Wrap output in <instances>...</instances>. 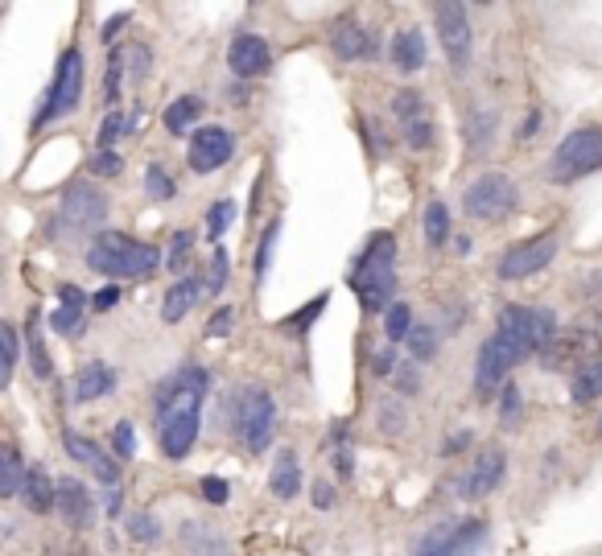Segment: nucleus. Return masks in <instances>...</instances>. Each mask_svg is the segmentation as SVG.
I'll return each instance as SVG.
<instances>
[{
    "mask_svg": "<svg viewBox=\"0 0 602 556\" xmlns=\"http://www.w3.org/2000/svg\"><path fill=\"white\" fill-rule=\"evenodd\" d=\"M384 334H388V342H409V334H413V314H409V305H392L388 309V326H384Z\"/></svg>",
    "mask_w": 602,
    "mask_h": 556,
    "instance_id": "nucleus-31",
    "label": "nucleus"
},
{
    "mask_svg": "<svg viewBox=\"0 0 602 556\" xmlns=\"http://www.w3.org/2000/svg\"><path fill=\"white\" fill-rule=\"evenodd\" d=\"M25 478H29V470L21 466V454H17V449H5V478H0V495H5V499L21 495Z\"/></svg>",
    "mask_w": 602,
    "mask_h": 556,
    "instance_id": "nucleus-28",
    "label": "nucleus"
},
{
    "mask_svg": "<svg viewBox=\"0 0 602 556\" xmlns=\"http://www.w3.org/2000/svg\"><path fill=\"white\" fill-rule=\"evenodd\" d=\"M198 289H203V285H198V276H186V281H178L170 293H165V301H161V318L165 322H182L186 314H190V305L198 301Z\"/></svg>",
    "mask_w": 602,
    "mask_h": 556,
    "instance_id": "nucleus-22",
    "label": "nucleus"
},
{
    "mask_svg": "<svg viewBox=\"0 0 602 556\" xmlns=\"http://www.w3.org/2000/svg\"><path fill=\"white\" fill-rule=\"evenodd\" d=\"M516 202H520V190L516 182L508 178V173H479V178L466 186V215L471 219H483V223H495V219H508L516 211Z\"/></svg>",
    "mask_w": 602,
    "mask_h": 556,
    "instance_id": "nucleus-6",
    "label": "nucleus"
},
{
    "mask_svg": "<svg viewBox=\"0 0 602 556\" xmlns=\"http://www.w3.org/2000/svg\"><path fill=\"white\" fill-rule=\"evenodd\" d=\"M392 66L396 71H405V75H417L421 66H425V38H421V29H400L396 38H392Z\"/></svg>",
    "mask_w": 602,
    "mask_h": 556,
    "instance_id": "nucleus-19",
    "label": "nucleus"
},
{
    "mask_svg": "<svg viewBox=\"0 0 602 556\" xmlns=\"http://www.w3.org/2000/svg\"><path fill=\"white\" fill-rule=\"evenodd\" d=\"M351 289L367 314L392 309V293H396V239L392 235H376L367 243L363 260L351 272Z\"/></svg>",
    "mask_w": 602,
    "mask_h": 556,
    "instance_id": "nucleus-3",
    "label": "nucleus"
},
{
    "mask_svg": "<svg viewBox=\"0 0 602 556\" xmlns=\"http://www.w3.org/2000/svg\"><path fill=\"white\" fill-rule=\"evenodd\" d=\"M137 132V112H112L108 120H104V128H99V149H108L112 141H120V136H132Z\"/></svg>",
    "mask_w": 602,
    "mask_h": 556,
    "instance_id": "nucleus-29",
    "label": "nucleus"
},
{
    "mask_svg": "<svg viewBox=\"0 0 602 556\" xmlns=\"http://www.w3.org/2000/svg\"><path fill=\"white\" fill-rule=\"evenodd\" d=\"M570 392H574V404H594L602 396V359H590L578 367Z\"/></svg>",
    "mask_w": 602,
    "mask_h": 556,
    "instance_id": "nucleus-23",
    "label": "nucleus"
},
{
    "mask_svg": "<svg viewBox=\"0 0 602 556\" xmlns=\"http://www.w3.org/2000/svg\"><path fill=\"white\" fill-rule=\"evenodd\" d=\"M21 499H25V507H29L33 515H46V511L58 503V486L50 482V474H46L42 466H33L29 478H25V486H21Z\"/></svg>",
    "mask_w": 602,
    "mask_h": 556,
    "instance_id": "nucleus-21",
    "label": "nucleus"
},
{
    "mask_svg": "<svg viewBox=\"0 0 602 556\" xmlns=\"http://www.w3.org/2000/svg\"><path fill=\"white\" fill-rule=\"evenodd\" d=\"M62 231L66 235H87V231H95L99 223L108 219V198L99 194L95 186H87V182H75L71 190L62 194Z\"/></svg>",
    "mask_w": 602,
    "mask_h": 556,
    "instance_id": "nucleus-9",
    "label": "nucleus"
},
{
    "mask_svg": "<svg viewBox=\"0 0 602 556\" xmlns=\"http://www.w3.org/2000/svg\"><path fill=\"white\" fill-rule=\"evenodd\" d=\"M231 157V132L219 124H207L190 136V169L194 173H215Z\"/></svg>",
    "mask_w": 602,
    "mask_h": 556,
    "instance_id": "nucleus-12",
    "label": "nucleus"
},
{
    "mask_svg": "<svg viewBox=\"0 0 602 556\" xmlns=\"http://www.w3.org/2000/svg\"><path fill=\"white\" fill-rule=\"evenodd\" d=\"M108 392H116V371L108 363H87L75 375V384H71V400L75 404H91V400L108 396Z\"/></svg>",
    "mask_w": 602,
    "mask_h": 556,
    "instance_id": "nucleus-17",
    "label": "nucleus"
},
{
    "mask_svg": "<svg viewBox=\"0 0 602 556\" xmlns=\"http://www.w3.org/2000/svg\"><path fill=\"white\" fill-rule=\"evenodd\" d=\"M190 248H194V235H190V231H178L174 243H170V252H165V268L182 272V268L190 264Z\"/></svg>",
    "mask_w": 602,
    "mask_h": 556,
    "instance_id": "nucleus-36",
    "label": "nucleus"
},
{
    "mask_svg": "<svg viewBox=\"0 0 602 556\" xmlns=\"http://www.w3.org/2000/svg\"><path fill=\"white\" fill-rule=\"evenodd\" d=\"M450 235V211H446V202H429L425 206V239H429V248H442Z\"/></svg>",
    "mask_w": 602,
    "mask_h": 556,
    "instance_id": "nucleus-26",
    "label": "nucleus"
},
{
    "mask_svg": "<svg viewBox=\"0 0 602 556\" xmlns=\"http://www.w3.org/2000/svg\"><path fill=\"white\" fill-rule=\"evenodd\" d=\"M207 392V371L203 367H178L165 384L157 388V408H161V449L165 458H186L190 445L198 441V404Z\"/></svg>",
    "mask_w": 602,
    "mask_h": 556,
    "instance_id": "nucleus-2",
    "label": "nucleus"
},
{
    "mask_svg": "<svg viewBox=\"0 0 602 556\" xmlns=\"http://www.w3.org/2000/svg\"><path fill=\"white\" fill-rule=\"evenodd\" d=\"M269 62H273V50L264 46V38H256V33H240V38L231 42V50H227L231 75H240V79L264 75V71H269Z\"/></svg>",
    "mask_w": 602,
    "mask_h": 556,
    "instance_id": "nucleus-14",
    "label": "nucleus"
},
{
    "mask_svg": "<svg viewBox=\"0 0 602 556\" xmlns=\"http://www.w3.org/2000/svg\"><path fill=\"white\" fill-rule=\"evenodd\" d=\"M231 429H236L240 445L248 454H264L277 433V404L264 388H240L236 404H231Z\"/></svg>",
    "mask_w": 602,
    "mask_h": 556,
    "instance_id": "nucleus-5",
    "label": "nucleus"
},
{
    "mask_svg": "<svg viewBox=\"0 0 602 556\" xmlns=\"http://www.w3.org/2000/svg\"><path fill=\"white\" fill-rule=\"evenodd\" d=\"M87 264L91 272H104L112 281H132V276H149L161 264V252L153 243L128 239L120 231H99V239L87 248Z\"/></svg>",
    "mask_w": 602,
    "mask_h": 556,
    "instance_id": "nucleus-4",
    "label": "nucleus"
},
{
    "mask_svg": "<svg viewBox=\"0 0 602 556\" xmlns=\"http://www.w3.org/2000/svg\"><path fill=\"white\" fill-rule=\"evenodd\" d=\"M537 120H541L537 112H532V116L524 120V128H520V141H528V136H537Z\"/></svg>",
    "mask_w": 602,
    "mask_h": 556,
    "instance_id": "nucleus-57",
    "label": "nucleus"
},
{
    "mask_svg": "<svg viewBox=\"0 0 602 556\" xmlns=\"http://www.w3.org/2000/svg\"><path fill=\"white\" fill-rule=\"evenodd\" d=\"M409 351H413V359H433V355H438V334H433L429 326H413Z\"/></svg>",
    "mask_w": 602,
    "mask_h": 556,
    "instance_id": "nucleus-37",
    "label": "nucleus"
},
{
    "mask_svg": "<svg viewBox=\"0 0 602 556\" xmlns=\"http://www.w3.org/2000/svg\"><path fill=\"white\" fill-rule=\"evenodd\" d=\"M79 95H83V54L79 50H66L58 58V71H54V83L46 91V108L38 112V120H33V128H42L66 112L79 108Z\"/></svg>",
    "mask_w": 602,
    "mask_h": 556,
    "instance_id": "nucleus-8",
    "label": "nucleus"
},
{
    "mask_svg": "<svg viewBox=\"0 0 602 556\" xmlns=\"http://www.w3.org/2000/svg\"><path fill=\"white\" fill-rule=\"evenodd\" d=\"M392 112H396V120H405V124L421 120V91H396Z\"/></svg>",
    "mask_w": 602,
    "mask_h": 556,
    "instance_id": "nucleus-38",
    "label": "nucleus"
},
{
    "mask_svg": "<svg viewBox=\"0 0 602 556\" xmlns=\"http://www.w3.org/2000/svg\"><path fill=\"white\" fill-rule=\"evenodd\" d=\"M504 470H508V458L499 454V449H487V454H479L475 466L466 470V478H462V495H466V499H483V495H491L495 486L504 482Z\"/></svg>",
    "mask_w": 602,
    "mask_h": 556,
    "instance_id": "nucleus-15",
    "label": "nucleus"
},
{
    "mask_svg": "<svg viewBox=\"0 0 602 556\" xmlns=\"http://www.w3.org/2000/svg\"><path fill=\"white\" fill-rule=\"evenodd\" d=\"M520 412H524L520 388H516V384H504V392H499V425L516 429V425H520Z\"/></svg>",
    "mask_w": 602,
    "mask_h": 556,
    "instance_id": "nucleus-30",
    "label": "nucleus"
},
{
    "mask_svg": "<svg viewBox=\"0 0 602 556\" xmlns=\"http://www.w3.org/2000/svg\"><path fill=\"white\" fill-rule=\"evenodd\" d=\"M227 491H231V486H227L223 478H215V474H207L203 482H198V495H203L207 503H215V507H223V503H227Z\"/></svg>",
    "mask_w": 602,
    "mask_h": 556,
    "instance_id": "nucleus-44",
    "label": "nucleus"
},
{
    "mask_svg": "<svg viewBox=\"0 0 602 556\" xmlns=\"http://www.w3.org/2000/svg\"><path fill=\"white\" fill-rule=\"evenodd\" d=\"M380 429H384V433H400V429H405V412H400L392 400L380 408Z\"/></svg>",
    "mask_w": 602,
    "mask_h": 556,
    "instance_id": "nucleus-48",
    "label": "nucleus"
},
{
    "mask_svg": "<svg viewBox=\"0 0 602 556\" xmlns=\"http://www.w3.org/2000/svg\"><path fill=\"white\" fill-rule=\"evenodd\" d=\"M396 384L405 388V392H417V375H413L409 367H400V371H396Z\"/></svg>",
    "mask_w": 602,
    "mask_h": 556,
    "instance_id": "nucleus-55",
    "label": "nucleus"
},
{
    "mask_svg": "<svg viewBox=\"0 0 602 556\" xmlns=\"http://www.w3.org/2000/svg\"><path fill=\"white\" fill-rule=\"evenodd\" d=\"M62 445H66V454H71L75 462H87L91 470H95L99 462H104V449H99L91 437H83V433H66V437H62Z\"/></svg>",
    "mask_w": 602,
    "mask_h": 556,
    "instance_id": "nucleus-27",
    "label": "nucleus"
},
{
    "mask_svg": "<svg viewBox=\"0 0 602 556\" xmlns=\"http://www.w3.org/2000/svg\"><path fill=\"white\" fill-rule=\"evenodd\" d=\"M203 116V99L198 95H182V99H174L170 108H165V128H170L174 136H182V132H190V124Z\"/></svg>",
    "mask_w": 602,
    "mask_h": 556,
    "instance_id": "nucleus-24",
    "label": "nucleus"
},
{
    "mask_svg": "<svg viewBox=\"0 0 602 556\" xmlns=\"http://www.w3.org/2000/svg\"><path fill=\"white\" fill-rule=\"evenodd\" d=\"M0 334H5V384H9L13 367H17V330L13 326H0Z\"/></svg>",
    "mask_w": 602,
    "mask_h": 556,
    "instance_id": "nucleus-49",
    "label": "nucleus"
},
{
    "mask_svg": "<svg viewBox=\"0 0 602 556\" xmlns=\"http://www.w3.org/2000/svg\"><path fill=\"white\" fill-rule=\"evenodd\" d=\"M553 260H557V235L549 231V235H537V239L508 248L504 260H499V276H504V281H528V276H537Z\"/></svg>",
    "mask_w": 602,
    "mask_h": 556,
    "instance_id": "nucleus-10",
    "label": "nucleus"
},
{
    "mask_svg": "<svg viewBox=\"0 0 602 556\" xmlns=\"http://www.w3.org/2000/svg\"><path fill=\"white\" fill-rule=\"evenodd\" d=\"M124 532H128V540H137V544H153L157 540V519L145 515V511H137V515L124 519Z\"/></svg>",
    "mask_w": 602,
    "mask_h": 556,
    "instance_id": "nucleus-35",
    "label": "nucleus"
},
{
    "mask_svg": "<svg viewBox=\"0 0 602 556\" xmlns=\"http://www.w3.org/2000/svg\"><path fill=\"white\" fill-rule=\"evenodd\" d=\"M112 449H116V458H132V454H137V429H132V421H120V425H116Z\"/></svg>",
    "mask_w": 602,
    "mask_h": 556,
    "instance_id": "nucleus-41",
    "label": "nucleus"
},
{
    "mask_svg": "<svg viewBox=\"0 0 602 556\" xmlns=\"http://www.w3.org/2000/svg\"><path fill=\"white\" fill-rule=\"evenodd\" d=\"M145 194L153 198V202H170L174 198V178L165 173L161 165H149L145 169Z\"/></svg>",
    "mask_w": 602,
    "mask_h": 556,
    "instance_id": "nucleus-32",
    "label": "nucleus"
},
{
    "mask_svg": "<svg viewBox=\"0 0 602 556\" xmlns=\"http://www.w3.org/2000/svg\"><path fill=\"white\" fill-rule=\"evenodd\" d=\"M330 503H334V486H330L326 478H322V482H314V507H322V511H326Z\"/></svg>",
    "mask_w": 602,
    "mask_h": 556,
    "instance_id": "nucleus-51",
    "label": "nucleus"
},
{
    "mask_svg": "<svg viewBox=\"0 0 602 556\" xmlns=\"http://www.w3.org/2000/svg\"><path fill=\"white\" fill-rule=\"evenodd\" d=\"M231 223H236V206H231V202H215L211 211H207V235L211 239H219Z\"/></svg>",
    "mask_w": 602,
    "mask_h": 556,
    "instance_id": "nucleus-39",
    "label": "nucleus"
},
{
    "mask_svg": "<svg viewBox=\"0 0 602 556\" xmlns=\"http://www.w3.org/2000/svg\"><path fill=\"white\" fill-rule=\"evenodd\" d=\"M433 21H438V38H442L446 58L462 71V66L471 62V21H466V9L446 0V5L433 9Z\"/></svg>",
    "mask_w": 602,
    "mask_h": 556,
    "instance_id": "nucleus-11",
    "label": "nucleus"
},
{
    "mask_svg": "<svg viewBox=\"0 0 602 556\" xmlns=\"http://www.w3.org/2000/svg\"><path fill=\"white\" fill-rule=\"evenodd\" d=\"M322 309H326V293H322V297H314V301H310L306 309H301V314H293V318H289L285 326H289L293 334H301V330H310V322H314V318L322 314Z\"/></svg>",
    "mask_w": 602,
    "mask_h": 556,
    "instance_id": "nucleus-43",
    "label": "nucleus"
},
{
    "mask_svg": "<svg viewBox=\"0 0 602 556\" xmlns=\"http://www.w3.org/2000/svg\"><path fill=\"white\" fill-rule=\"evenodd\" d=\"M58 511H62V519H66L71 528H87V524H91L95 499H91V491H87L79 478H62V482H58Z\"/></svg>",
    "mask_w": 602,
    "mask_h": 556,
    "instance_id": "nucleus-16",
    "label": "nucleus"
},
{
    "mask_svg": "<svg viewBox=\"0 0 602 556\" xmlns=\"http://www.w3.org/2000/svg\"><path fill=\"white\" fill-rule=\"evenodd\" d=\"M231 326H236V309H215L211 322H207V338H227Z\"/></svg>",
    "mask_w": 602,
    "mask_h": 556,
    "instance_id": "nucleus-46",
    "label": "nucleus"
},
{
    "mask_svg": "<svg viewBox=\"0 0 602 556\" xmlns=\"http://www.w3.org/2000/svg\"><path fill=\"white\" fill-rule=\"evenodd\" d=\"M281 235V223H269V231H264V243L256 252V281H264V272H269V256H273V243Z\"/></svg>",
    "mask_w": 602,
    "mask_h": 556,
    "instance_id": "nucleus-42",
    "label": "nucleus"
},
{
    "mask_svg": "<svg viewBox=\"0 0 602 556\" xmlns=\"http://www.w3.org/2000/svg\"><path fill=\"white\" fill-rule=\"evenodd\" d=\"M487 536V528L479 519H466V524H450V528H438L429 536V544L421 548V556H466L479 540Z\"/></svg>",
    "mask_w": 602,
    "mask_h": 556,
    "instance_id": "nucleus-13",
    "label": "nucleus"
},
{
    "mask_svg": "<svg viewBox=\"0 0 602 556\" xmlns=\"http://www.w3.org/2000/svg\"><path fill=\"white\" fill-rule=\"evenodd\" d=\"M124 21H128V13H120V17H112V21L104 25V42H112V38H116V29H120Z\"/></svg>",
    "mask_w": 602,
    "mask_h": 556,
    "instance_id": "nucleus-56",
    "label": "nucleus"
},
{
    "mask_svg": "<svg viewBox=\"0 0 602 556\" xmlns=\"http://www.w3.org/2000/svg\"><path fill=\"white\" fill-rule=\"evenodd\" d=\"M330 46H334V54L347 58V62H359V58H367V54L376 50L372 33H367V25H359V21H339V25H334Z\"/></svg>",
    "mask_w": 602,
    "mask_h": 556,
    "instance_id": "nucleus-18",
    "label": "nucleus"
},
{
    "mask_svg": "<svg viewBox=\"0 0 602 556\" xmlns=\"http://www.w3.org/2000/svg\"><path fill=\"white\" fill-rule=\"evenodd\" d=\"M58 297H62V305H83V289L79 285H62Z\"/></svg>",
    "mask_w": 602,
    "mask_h": 556,
    "instance_id": "nucleus-53",
    "label": "nucleus"
},
{
    "mask_svg": "<svg viewBox=\"0 0 602 556\" xmlns=\"http://www.w3.org/2000/svg\"><path fill=\"white\" fill-rule=\"evenodd\" d=\"M29 355H33V375L46 379L50 375V359H46V342H42V334H38L33 322H29Z\"/></svg>",
    "mask_w": 602,
    "mask_h": 556,
    "instance_id": "nucleus-40",
    "label": "nucleus"
},
{
    "mask_svg": "<svg viewBox=\"0 0 602 556\" xmlns=\"http://www.w3.org/2000/svg\"><path fill=\"white\" fill-rule=\"evenodd\" d=\"M269 491L277 499H293L301 491V462L293 449H281V454L273 458V474H269Z\"/></svg>",
    "mask_w": 602,
    "mask_h": 556,
    "instance_id": "nucleus-20",
    "label": "nucleus"
},
{
    "mask_svg": "<svg viewBox=\"0 0 602 556\" xmlns=\"http://www.w3.org/2000/svg\"><path fill=\"white\" fill-rule=\"evenodd\" d=\"M91 169L104 173V178H116V173H120V157H116L112 149H99V153L91 157Z\"/></svg>",
    "mask_w": 602,
    "mask_h": 556,
    "instance_id": "nucleus-47",
    "label": "nucleus"
},
{
    "mask_svg": "<svg viewBox=\"0 0 602 556\" xmlns=\"http://www.w3.org/2000/svg\"><path fill=\"white\" fill-rule=\"evenodd\" d=\"M120 58H124V75H128L132 83H141V79L149 75V50H145L141 42L124 46V50H120Z\"/></svg>",
    "mask_w": 602,
    "mask_h": 556,
    "instance_id": "nucleus-33",
    "label": "nucleus"
},
{
    "mask_svg": "<svg viewBox=\"0 0 602 556\" xmlns=\"http://www.w3.org/2000/svg\"><path fill=\"white\" fill-rule=\"evenodd\" d=\"M182 544H186L190 556H227V544L219 536H211L207 528H198V524L182 528Z\"/></svg>",
    "mask_w": 602,
    "mask_h": 556,
    "instance_id": "nucleus-25",
    "label": "nucleus"
},
{
    "mask_svg": "<svg viewBox=\"0 0 602 556\" xmlns=\"http://www.w3.org/2000/svg\"><path fill=\"white\" fill-rule=\"evenodd\" d=\"M598 433H602V416H598Z\"/></svg>",
    "mask_w": 602,
    "mask_h": 556,
    "instance_id": "nucleus-58",
    "label": "nucleus"
},
{
    "mask_svg": "<svg viewBox=\"0 0 602 556\" xmlns=\"http://www.w3.org/2000/svg\"><path fill=\"white\" fill-rule=\"evenodd\" d=\"M594 169H602V128H578L557 145L549 178L553 182H578Z\"/></svg>",
    "mask_w": 602,
    "mask_h": 556,
    "instance_id": "nucleus-7",
    "label": "nucleus"
},
{
    "mask_svg": "<svg viewBox=\"0 0 602 556\" xmlns=\"http://www.w3.org/2000/svg\"><path fill=\"white\" fill-rule=\"evenodd\" d=\"M116 301H120V289H116V285H108V289L95 293V309H99V314H104V309H112Z\"/></svg>",
    "mask_w": 602,
    "mask_h": 556,
    "instance_id": "nucleus-52",
    "label": "nucleus"
},
{
    "mask_svg": "<svg viewBox=\"0 0 602 556\" xmlns=\"http://www.w3.org/2000/svg\"><path fill=\"white\" fill-rule=\"evenodd\" d=\"M557 338V318L553 309H528V305H508L499 314V330L483 342L479 367H475V388L479 396L504 392L508 371L528 359V355H545Z\"/></svg>",
    "mask_w": 602,
    "mask_h": 556,
    "instance_id": "nucleus-1",
    "label": "nucleus"
},
{
    "mask_svg": "<svg viewBox=\"0 0 602 556\" xmlns=\"http://www.w3.org/2000/svg\"><path fill=\"white\" fill-rule=\"evenodd\" d=\"M50 326H54L62 338H79V330H83V305H62L58 314L50 318Z\"/></svg>",
    "mask_w": 602,
    "mask_h": 556,
    "instance_id": "nucleus-34",
    "label": "nucleus"
},
{
    "mask_svg": "<svg viewBox=\"0 0 602 556\" xmlns=\"http://www.w3.org/2000/svg\"><path fill=\"white\" fill-rule=\"evenodd\" d=\"M223 281H227V256H223V252H215V256H211V276H207V289H211V293H219V289H223Z\"/></svg>",
    "mask_w": 602,
    "mask_h": 556,
    "instance_id": "nucleus-50",
    "label": "nucleus"
},
{
    "mask_svg": "<svg viewBox=\"0 0 602 556\" xmlns=\"http://www.w3.org/2000/svg\"><path fill=\"white\" fill-rule=\"evenodd\" d=\"M405 141H409L413 149H429V145H433V124H429V120L405 124Z\"/></svg>",
    "mask_w": 602,
    "mask_h": 556,
    "instance_id": "nucleus-45",
    "label": "nucleus"
},
{
    "mask_svg": "<svg viewBox=\"0 0 602 556\" xmlns=\"http://www.w3.org/2000/svg\"><path fill=\"white\" fill-rule=\"evenodd\" d=\"M372 371H376V375H392V346H388V351H380V355H376Z\"/></svg>",
    "mask_w": 602,
    "mask_h": 556,
    "instance_id": "nucleus-54",
    "label": "nucleus"
}]
</instances>
